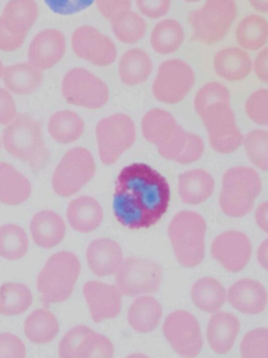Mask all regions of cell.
I'll list each match as a JSON object with an SVG mask.
<instances>
[{
    "label": "cell",
    "instance_id": "cell-45",
    "mask_svg": "<svg viewBox=\"0 0 268 358\" xmlns=\"http://www.w3.org/2000/svg\"><path fill=\"white\" fill-rule=\"evenodd\" d=\"M0 358H27L24 343L12 334H0Z\"/></svg>",
    "mask_w": 268,
    "mask_h": 358
},
{
    "label": "cell",
    "instance_id": "cell-53",
    "mask_svg": "<svg viewBox=\"0 0 268 358\" xmlns=\"http://www.w3.org/2000/svg\"><path fill=\"white\" fill-rule=\"evenodd\" d=\"M255 218H256L257 225L260 227V229L268 234V201L262 202L257 208Z\"/></svg>",
    "mask_w": 268,
    "mask_h": 358
},
{
    "label": "cell",
    "instance_id": "cell-42",
    "mask_svg": "<svg viewBox=\"0 0 268 358\" xmlns=\"http://www.w3.org/2000/svg\"><path fill=\"white\" fill-rule=\"evenodd\" d=\"M241 358H268V328L248 332L240 345Z\"/></svg>",
    "mask_w": 268,
    "mask_h": 358
},
{
    "label": "cell",
    "instance_id": "cell-38",
    "mask_svg": "<svg viewBox=\"0 0 268 358\" xmlns=\"http://www.w3.org/2000/svg\"><path fill=\"white\" fill-rule=\"evenodd\" d=\"M29 250V238L22 227L4 224L0 227V256L6 260L23 258Z\"/></svg>",
    "mask_w": 268,
    "mask_h": 358
},
{
    "label": "cell",
    "instance_id": "cell-21",
    "mask_svg": "<svg viewBox=\"0 0 268 358\" xmlns=\"http://www.w3.org/2000/svg\"><path fill=\"white\" fill-rule=\"evenodd\" d=\"M240 331V322L230 313L212 315L206 328V338L211 349L217 355H227L233 349Z\"/></svg>",
    "mask_w": 268,
    "mask_h": 358
},
{
    "label": "cell",
    "instance_id": "cell-7",
    "mask_svg": "<svg viewBox=\"0 0 268 358\" xmlns=\"http://www.w3.org/2000/svg\"><path fill=\"white\" fill-rule=\"evenodd\" d=\"M141 131L146 141L153 144L164 159L173 162L185 150L189 134L170 113L160 108L151 109L143 115Z\"/></svg>",
    "mask_w": 268,
    "mask_h": 358
},
{
    "label": "cell",
    "instance_id": "cell-29",
    "mask_svg": "<svg viewBox=\"0 0 268 358\" xmlns=\"http://www.w3.org/2000/svg\"><path fill=\"white\" fill-rule=\"evenodd\" d=\"M162 307L153 296H141L132 302L128 310V323L139 334H150L160 325Z\"/></svg>",
    "mask_w": 268,
    "mask_h": 358
},
{
    "label": "cell",
    "instance_id": "cell-33",
    "mask_svg": "<svg viewBox=\"0 0 268 358\" xmlns=\"http://www.w3.org/2000/svg\"><path fill=\"white\" fill-rule=\"evenodd\" d=\"M236 40L242 50H262L268 42V21L260 15H248L236 29Z\"/></svg>",
    "mask_w": 268,
    "mask_h": 358
},
{
    "label": "cell",
    "instance_id": "cell-3",
    "mask_svg": "<svg viewBox=\"0 0 268 358\" xmlns=\"http://www.w3.org/2000/svg\"><path fill=\"white\" fill-rule=\"evenodd\" d=\"M206 219L198 213L181 210L173 217L168 235L181 266L193 268L202 264L206 256Z\"/></svg>",
    "mask_w": 268,
    "mask_h": 358
},
{
    "label": "cell",
    "instance_id": "cell-19",
    "mask_svg": "<svg viewBox=\"0 0 268 358\" xmlns=\"http://www.w3.org/2000/svg\"><path fill=\"white\" fill-rule=\"evenodd\" d=\"M230 304L244 315H257L267 308L268 294L265 286L254 279L239 280L227 292Z\"/></svg>",
    "mask_w": 268,
    "mask_h": 358
},
{
    "label": "cell",
    "instance_id": "cell-26",
    "mask_svg": "<svg viewBox=\"0 0 268 358\" xmlns=\"http://www.w3.org/2000/svg\"><path fill=\"white\" fill-rule=\"evenodd\" d=\"M214 189V178L206 170H191L179 176V197L185 204L204 203L213 195Z\"/></svg>",
    "mask_w": 268,
    "mask_h": 358
},
{
    "label": "cell",
    "instance_id": "cell-52",
    "mask_svg": "<svg viewBox=\"0 0 268 358\" xmlns=\"http://www.w3.org/2000/svg\"><path fill=\"white\" fill-rule=\"evenodd\" d=\"M254 71L260 81L268 84V46L262 48L257 55L254 62Z\"/></svg>",
    "mask_w": 268,
    "mask_h": 358
},
{
    "label": "cell",
    "instance_id": "cell-28",
    "mask_svg": "<svg viewBox=\"0 0 268 358\" xmlns=\"http://www.w3.org/2000/svg\"><path fill=\"white\" fill-rule=\"evenodd\" d=\"M3 83L13 94L27 96L38 90L43 82V73L29 63H18L6 67Z\"/></svg>",
    "mask_w": 268,
    "mask_h": 358
},
{
    "label": "cell",
    "instance_id": "cell-23",
    "mask_svg": "<svg viewBox=\"0 0 268 358\" xmlns=\"http://www.w3.org/2000/svg\"><path fill=\"white\" fill-rule=\"evenodd\" d=\"M39 14L36 0H8L1 18L6 29L13 35L27 37Z\"/></svg>",
    "mask_w": 268,
    "mask_h": 358
},
{
    "label": "cell",
    "instance_id": "cell-22",
    "mask_svg": "<svg viewBox=\"0 0 268 358\" xmlns=\"http://www.w3.org/2000/svg\"><path fill=\"white\" fill-rule=\"evenodd\" d=\"M215 73L230 82L242 81L250 76L253 69L250 55L241 48H223L214 57Z\"/></svg>",
    "mask_w": 268,
    "mask_h": 358
},
{
    "label": "cell",
    "instance_id": "cell-51",
    "mask_svg": "<svg viewBox=\"0 0 268 358\" xmlns=\"http://www.w3.org/2000/svg\"><path fill=\"white\" fill-rule=\"evenodd\" d=\"M27 37H18L10 34L0 18V50L2 52H15L24 43Z\"/></svg>",
    "mask_w": 268,
    "mask_h": 358
},
{
    "label": "cell",
    "instance_id": "cell-25",
    "mask_svg": "<svg viewBox=\"0 0 268 358\" xmlns=\"http://www.w3.org/2000/svg\"><path fill=\"white\" fill-rule=\"evenodd\" d=\"M66 225L52 210H41L31 219V234L34 242L42 248H52L64 239Z\"/></svg>",
    "mask_w": 268,
    "mask_h": 358
},
{
    "label": "cell",
    "instance_id": "cell-24",
    "mask_svg": "<svg viewBox=\"0 0 268 358\" xmlns=\"http://www.w3.org/2000/svg\"><path fill=\"white\" fill-rule=\"evenodd\" d=\"M69 225L79 233H92L100 227L104 217L102 206L94 198L81 196L76 198L67 208Z\"/></svg>",
    "mask_w": 268,
    "mask_h": 358
},
{
    "label": "cell",
    "instance_id": "cell-8",
    "mask_svg": "<svg viewBox=\"0 0 268 358\" xmlns=\"http://www.w3.org/2000/svg\"><path fill=\"white\" fill-rule=\"evenodd\" d=\"M96 173L94 157L87 149L76 147L65 153L52 176V189L61 197H69L87 185Z\"/></svg>",
    "mask_w": 268,
    "mask_h": 358
},
{
    "label": "cell",
    "instance_id": "cell-43",
    "mask_svg": "<svg viewBox=\"0 0 268 358\" xmlns=\"http://www.w3.org/2000/svg\"><path fill=\"white\" fill-rule=\"evenodd\" d=\"M94 330L87 326L79 325L71 328L59 343L58 355L60 358H77V352L83 341Z\"/></svg>",
    "mask_w": 268,
    "mask_h": 358
},
{
    "label": "cell",
    "instance_id": "cell-39",
    "mask_svg": "<svg viewBox=\"0 0 268 358\" xmlns=\"http://www.w3.org/2000/svg\"><path fill=\"white\" fill-rule=\"evenodd\" d=\"M244 142L251 163L262 171H268V131L253 130L246 134Z\"/></svg>",
    "mask_w": 268,
    "mask_h": 358
},
{
    "label": "cell",
    "instance_id": "cell-32",
    "mask_svg": "<svg viewBox=\"0 0 268 358\" xmlns=\"http://www.w3.org/2000/svg\"><path fill=\"white\" fill-rule=\"evenodd\" d=\"M194 305L208 313H218L227 300V292L223 284L214 278H202L191 289Z\"/></svg>",
    "mask_w": 268,
    "mask_h": 358
},
{
    "label": "cell",
    "instance_id": "cell-47",
    "mask_svg": "<svg viewBox=\"0 0 268 358\" xmlns=\"http://www.w3.org/2000/svg\"><path fill=\"white\" fill-rule=\"evenodd\" d=\"M204 143L197 134H188V142L185 150L176 159V163L181 165H189L198 161L204 155Z\"/></svg>",
    "mask_w": 268,
    "mask_h": 358
},
{
    "label": "cell",
    "instance_id": "cell-56",
    "mask_svg": "<svg viewBox=\"0 0 268 358\" xmlns=\"http://www.w3.org/2000/svg\"><path fill=\"white\" fill-rule=\"evenodd\" d=\"M126 358H150L148 357L147 355H141V353H134V355H129Z\"/></svg>",
    "mask_w": 268,
    "mask_h": 358
},
{
    "label": "cell",
    "instance_id": "cell-40",
    "mask_svg": "<svg viewBox=\"0 0 268 358\" xmlns=\"http://www.w3.org/2000/svg\"><path fill=\"white\" fill-rule=\"evenodd\" d=\"M115 347L106 336L92 331L78 349L77 358H113Z\"/></svg>",
    "mask_w": 268,
    "mask_h": 358
},
{
    "label": "cell",
    "instance_id": "cell-44",
    "mask_svg": "<svg viewBox=\"0 0 268 358\" xmlns=\"http://www.w3.org/2000/svg\"><path fill=\"white\" fill-rule=\"evenodd\" d=\"M246 113L254 123L268 127V90H259L248 96Z\"/></svg>",
    "mask_w": 268,
    "mask_h": 358
},
{
    "label": "cell",
    "instance_id": "cell-58",
    "mask_svg": "<svg viewBox=\"0 0 268 358\" xmlns=\"http://www.w3.org/2000/svg\"><path fill=\"white\" fill-rule=\"evenodd\" d=\"M183 1L189 2V3H195V2L200 1V0H183Z\"/></svg>",
    "mask_w": 268,
    "mask_h": 358
},
{
    "label": "cell",
    "instance_id": "cell-17",
    "mask_svg": "<svg viewBox=\"0 0 268 358\" xmlns=\"http://www.w3.org/2000/svg\"><path fill=\"white\" fill-rule=\"evenodd\" d=\"M66 50L64 34L56 29L38 33L29 44V63L39 71H48L60 62Z\"/></svg>",
    "mask_w": 268,
    "mask_h": 358
},
{
    "label": "cell",
    "instance_id": "cell-5",
    "mask_svg": "<svg viewBox=\"0 0 268 358\" xmlns=\"http://www.w3.org/2000/svg\"><path fill=\"white\" fill-rule=\"evenodd\" d=\"M262 191V181L256 170L234 167L223 178L219 204L227 216L241 218L251 213Z\"/></svg>",
    "mask_w": 268,
    "mask_h": 358
},
{
    "label": "cell",
    "instance_id": "cell-49",
    "mask_svg": "<svg viewBox=\"0 0 268 358\" xmlns=\"http://www.w3.org/2000/svg\"><path fill=\"white\" fill-rule=\"evenodd\" d=\"M97 8L103 17L111 21L118 15L132 8V0H96Z\"/></svg>",
    "mask_w": 268,
    "mask_h": 358
},
{
    "label": "cell",
    "instance_id": "cell-20",
    "mask_svg": "<svg viewBox=\"0 0 268 358\" xmlns=\"http://www.w3.org/2000/svg\"><path fill=\"white\" fill-rule=\"evenodd\" d=\"M88 267L97 277L115 275L123 264V252L118 242L108 238L97 239L90 244L86 252Z\"/></svg>",
    "mask_w": 268,
    "mask_h": 358
},
{
    "label": "cell",
    "instance_id": "cell-48",
    "mask_svg": "<svg viewBox=\"0 0 268 358\" xmlns=\"http://www.w3.org/2000/svg\"><path fill=\"white\" fill-rule=\"evenodd\" d=\"M135 3L141 15L158 19L168 14L172 0H135Z\"/></svg>",
    "mask_w": 268,
    "mask_h": 358
},
{
    "label": "cell",
    "instance_id": "cell-37",
    "mask_svg": "<svg viewBox=\"0 0 268 358\" xmlns=\"http://www.w3.org/2000/svg\"><path fill=\"white\" fill-rule=\"evenodd\" d=\"M111 22L115 38L122 43H137L147 33V25L143 17L132 10L121 13Z\"/></svg>",
    "mask_w": 268,
    "mask_h": 358
},
{
    "label": "cell",
    "instance_id": "cell-6",
    "mask_svg": "<svg viewBox=\"0 0 268 358\" xmlns=\"http://www.w3.org/2000/svg\"><path fill=\"white\" fill-rule=\"evenodd\" d=\"M236 0H206L189 15L193 39L206 45L218 43L229 34L237 18Z\"/></svg>",
    "mask_w": 268,
    "mask_h": 358
},
{
    "label": "cell",
    "instance_id": "cell-11",
    "mask_svg": "<svg viewBox=\"0 0 268 358\" xmlns=\"http://www.w3.org/2000/svg\"><path fill=\"white\" fill-rule=\"evenodd\" d=\"M62 94L69 104L86 109L102 108L109 100L106 83L81 67L67 71L63 78Z\"/></svg>",
    "mask_w": 268,
    "mask_h": 358
},
{
    "label": "cell",
    "instance_id": "cell-57",
    "mask_svg": "<svg viewBox=\"0 0 268 358\" xmlns=\"http://www.w3.org/2000/svg\"><path fill=\"white\" fill-rule=\"evenodd\" d=\"M4 67L3 64H2L1 60H0V78L3 76Z\"/></svg>",
    "mask_w": 268,
    "mask_h": 358
},
{
    "label": "cell",
    "instance_id": "cell-27",
    "mask_svg": "<svg viewBox=\"0 0 268 358\" xmlns=\"http://www.w3.org/2000/svg\"><path fill=\"white\" fill-rule=\"evenodd\" d=\"M31 185L29 179L8 163H0V202L19 206L29 199Z\"/></svg>",
    "mask_w": 268,
    "mask_h": 358
},
{
    "label": "cell",
    "instance_id": "cell-10",
    "mask_svg": "<svg viewBox=\"0 0 268 358\" xmlns=\"http://www.w3.org/2000/svg\"><path fill=\"white\" fill-rule=\"evenodd\" d=\"M230 104L231 103H217L199 115L208 132L211 146L221 155L235 152L244 141Z\"/></svg>",
    "mask_w": 268,
    "mask_h": 358
},
{
    "label": "cell",
    "instance_id": "cell-36",
    "mask_svg": "<svg viewBox=\"0 0 268 358\" xmlns=\"http://www.w3.org/2000/svg\"><path fill=\"white\" fill-rule=\"evenodd\" d=\"M33 303V294L21 283H4L0 286V315L6 317L22 315Z\"/></svg>",
    "mask_w": 268,
    "mask_h": 358
},
{
    "label": "cell",
    "instance_id": "cell-55",
    "mask_svg": "<svg viewBox=\"0 0 268 358\" xmlns=\"http://www.w3.org/2000/svg\"><path fill=\"white\" fill-rule=\"evenodd\" d=\"M251 6L259 13H268V0H248Z\"/></svg>",
    "mask_w": 268,
    "mask_h": 358
},
{
    "label": "cell",
    "instance_id": "cell-30",
    "mask_svg": "<svg viewBox=\"0 0 268 358\" xmlns=\"http://www.w3.org/2000/svg\"><path fill=\"white\" fill-rule=\"evenodd\" d=\"M153 63L147 52L134 48L122 56L119 63V75L125 85L135 86L149 79Z\"/></svg>",
    "mask_w": 268,
    "mask_h": 358
},
{
    "label": "cell",
    "instance_id": "cell-16",
    "mask_svg": "<svg viewBox=\"0 0 268 358\" xmlns=\"http://www.w3.org/2000/svg\"><path fill=\"white\" fill-rule=\"evenodd\" d=\"M211 252L223 268L230 273H239L252 258V243L242 231H227L215 238Z\"/></svg>",
    "mask_w": 268,
    "mask_h": 358
},
{
    "label": "cell",
    "instance_id": "cell-54",
    "mask_svg": "<svg viewBox=\"0 0 268 358\" xmlns=\"http://www.w3.org/2000/svg\"><path fill=\"white\" fill-rule=\"evenodd\" d=\"M257 259H258L259 264L268 271V239L265 240L259 246Z\"/></svg>",
    "mask_w": 268,
    "mask_h": 358
},
{
    "label": "cell",
    "instance_id": "cell-41",
    "mask_svg": "<svg viewBox=\"0 0 268 358\" xmlns=\"http://www.w3.org/2000/svg\"><path fill=\"white\" fill-rule=\"evenodd\" d=\"M223 102L231 103L230 90L218 82H211L198 90L194 100V107L196 113L200 115L208 107Z\"/></svg>",
    "mask_w": 268,
    "mask_h": 358
},
{
    "label": "cell",
    "instance_id": "cell-9",
    "mask_svg": "<svg viewBox=\"0 0 268 358\" xmlns=\"http://www.w3.org/2000/svg\"><path fill=\"white\" fill-rule=\"evenodd\" d=\"M96 136L101 161L104 165H113L134 146L136 138L134 120L124 113L105 117L97 125Z\"/></svg>",
    "mask_w": 268,
    "mask_h": 358
},
{
    "label": "cell",
    "instance_id": "cell-31",
    "mask_svg": "<svg viewBox=\"0 0 268 358\" xmlns=\"http://www.w3.org/2000/svg\"><path fill=\"white\" fill-rule=\"evenodd\" d=\"M25 336L36 345L52 342L60 331L58 320L48 309H37L25 319L23 326Z\"/></svg>",
    "mask_w": 268,
    "mask_h": 358
},
{
    "label": "cell",
    "instance_id": "cell-14",
    "mask_svg": "<svg viewBox=\"0 0 268 358\" xmlns=\"http://www.w3.org/2000/svg\"><path fill=\"white\" fill-rule=\"evenodd\" d=\"M162 279V269L157 263L130 257L118 271L115 283L124 296H136L157 292Z\"/></svg>",
    "mask_w": 268,
    "mask_h": 358
},
{
    "label": "cell",
    "instance_id": "cell-4",
    "mask_svg": "<svg viewBox=\"0 0 268 358\" xmlns=\"http://www.w3.org/2000/svg\"><path fill=\"white\" fill-rule=\"evenodd\" d=\"M80 273L81 263L73 252L62 250L50 256L37 279V289L43 306L71 298Z\"/></svg>",
    "mask_w": 268,
    "mask_h": 358
},
{
    "label": "cell",
    "instance_id": "cell-34",
    "mask_svg": "<svg viewBox=\"0 0 268 358\" xmlns=\"http://www.w3.org/2000/svg\"><path fill=\"white\" fill-rule=\"evenodd\" d=\"M48 134L60 144H71L83 136L85 124L79 115L71 110L58 111L48 121Z\"/></svg>",
    "mask_w": 268,
    "mask_h": 358
},
{
    "label": "cell",
    "instance_id": "cell-12",
    "mask_svg": "<svg viewBox=\"0 0 268 358\" xmlns=\"http://www.w3.org/2000/svg\"><path fill=\"white\" fill-rule=\"evenodd\" d=\"M194 83L193 69L181 59H171L164 61L158 67L152 90L156 100L174 105L187 96Z\"/></svg>",
    "mask_w": 268,
    "mask_h": 358
},
{
    "label": "cell",
    "instance_id": "cell-18",
    "mask_svg": "<svg viewBox=\"0 0 268 358\" xmlns=\"http://www.w3.org/2000/svg\"><path fill=\"white\" fill-rule=\"evenodd\" d=\"M83 296L94 323L115 319L121 313L122 292L117 286L90 281L84 285Z\"/></svg>",
    "mask_w": 268,
    "mask_h": 358
},
{
    "label": "cell",
    "instance_id": "cell-15",
    "mask_svg": "<svg viewBox=\"0 0 268 358\" xmlns=\"http://www.w3.org/2000/svg\"><path fill=\"white\" fill-rule=\"evenodd\" d=\"M71 48L79 58L96 66H109L117 60L115 42L92 25H82L73 31Z\"/></svg>",
    "mask_w": 268,
    "mask_h": 358
},
{
    "label": "cell",
    "instance_id": "cell-50",
    "mask_svg": "<svg viewBox=\"0 0 268 358\" xmlns=\"http://www.w3.org/2000/svg\"><path fill=\"white\" fill-rule=\"evenodd\" d=\"M17 117L16 104L10 92L0 88V125H8Z\"/></svg>",
    "mask_w": 268,
    "mask_h": 358
},
{
    "label": "cell",
    "instance_id": "cell-13",
    "mask_svg": "<svg viewBox=\"0 0 268 358\" xmlns=\"http://www.w3.org/2000/svg\"><path fill=\"white\" fill-rule=\"evenodd\" d=\"M162 334L173 350L183 358H195L204 347L197 319L185 310L170 313L164 320Z\"/></svg>",
    "mask_w": 268,
    "mask_h": 358
},
{
    "label": "cell",
    "instance_id": "cell-2",
    "mask_svg": "<svg viewBox=\"0 0 268 358\" xmlns=\"http://www.w3.org/2000/svg\"><path fill=\"white\" fill-rule=\"evenodd\" d=\"M4 148L19 161L27 163L34 171L39 172L50 162L39 122L29 115H18L2 132Z\"/></svg>",
    "mask_w": 268,
    "mask_h": 358
},
{
    "label": "cell",
    "instance_id": "cell-1",
    "mask_svg": "<svg viewBox=\"0 0 268 358\" xmlns=\"http://www.w3.org/2000/svg\"><path fill=\"white\" fill-rule=\"evenodd\" d=\"M170 198V185L160 172L147 164H132L115 180L113 213L127 229H149L166 214Z\"/></svg>",
    "mask_w": 268,
    "mask_h": 358
},
{
    "label": "cell",
    "instance_id": "cell-35",
    "mask_svg": "<svg viewBox=\"0 0 268 358\" xmlns=\"http://www.w3.org/2000/svg\"><path fill=\"white\" fill-rule=\"evenodd\" d=\"M185 38V31L181 22L175 19H166L154 27L150 44L157 54L169 55L179 50Z\"/></svg>",
    "mask_w": 268,
    "mask_h": 358
},
{
    "label": "cell",
    "instance_id": "cell-46",
    "mask_svg": "<svg viewBox=\"0 0 268 358\" xmlns=\"http://www.w3.org/2000/svg\"><path fill=\"white\" fill-rule=\"evenodd\" d=\"M96 0H44L50 10L62 16L77 14L92 6Z\"/></svg>",
    "mask_w": 268,
    "mask_h": 358
}]
</instances>
